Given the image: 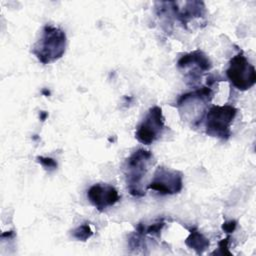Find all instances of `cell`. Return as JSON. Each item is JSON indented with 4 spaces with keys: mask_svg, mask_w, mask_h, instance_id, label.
<instances>
[{
    "mask_svg": "<svg viewBox=\"0 0 256 256\" xmlns=\"http://www.w3.org/2000/svg\"><path fill=\"white\" fill-rule=\"evenodd\" d=\"M213 89L202 86L179 96L176 107L181 119L191 127H196L204 120L213 98Z\"/></svg>",
    "mask_w": 256,
    "mask_h": 256,
    "instance_id": "1",
    "label": "cell"
},
{
    "mask_svg": "<svg viewBox=\"0 0 256 256\" xmlns=\"http://www.w3.org/2000/svg\"><path fill=\"white\" fill-rule=\"evenodd\" d=\"M154 163L150 151L138 149L134 151L124 162L123 174L129 193L134 197L145 195L144 181L150 166Z\"/></svg>",
    "mask_w": 256,
    "mask_h": 256,
    "instance_id": "2",
    "label": "cell"
},
{
    "mask_svg": "<svg viewBox=\"0 0 256 256\" xmlns=\"http://www.w3.org/2000/svg\"><path fill=\"white\" fill-rule=\"evenodd\" d=\"M66 44L67 37L62 29L52 25H45L31 52L41 63L50 64L64 55Z\"/></svg>",
    "mask_w": 256,
    "mask_h": 256,
    "instance_id": "3",
    "label": "cell"
},
{
    "mask_svg": "<svg viewBox=\"0 0 256 256\" xmlns=\"http://www.w3.org/2000/svg\"><path fill=\"white\" fill-rule=\"evenodd\" d=\"M238 110L229 104L210 107L204 117L205 132L208 136L228 140L231 136V124Z\"/></svg>",
    "mask_w": 256,
    "mask_h": 256,
    "instance_id": "4",
    "label": "cell"
},
{
    "mask_svg": "<svg viewBox=\"0 0 256 256\" xmlns=\"http://www.w3.org/2000/svg\"><path fill=\"white\" fill-rule=\"evenodd\" d=\"M226 77L231 85L239 91H246L255 84V68L246 58L243 51H240L230 59L226 69Z\"/></svg>",
    "mask_w": 256,
    "mask_h": 256,
    "instance_id": "5",
    "label": "cell"
},
{
    "mask_svg": "<svg viewBox=\"0 0 256 256\" xmlns=\"http://www.w3.org/2000/svg\"><path fill=\"white\" fill-rule=\"evenodd\" d=\"M177 68L189 84L195 85L206 72L210 71L212 63L203 51L197 49L183 54L177 61Z\"/></svg>",
    "mask_w": 256,
    "mask_h": 256,
    "instance_id": "6",
    "label": "cell"
},
{
    "mask_svg": "<svg viewBox=\"0 0 256 256\" xmlns=\"http://www.w3.org/2000/svg\"><path fill=\"white\" fill-rule=\"evenodd\" d=\"M164 129L165 125L162 109L159 106H153L138 124L135 138L144 145H150L161 137Z\"/></svg>",
    "mask_w": 256,
    "mask_h": 256,
    "instance_id": "7",
    "label": "cell"
},
{
    "mask_svg": "<svg viewBox=\"0 0 256 256\" xmlns=\"http://www.w3.org/2000/svg\"><path fill=\"white\" fill-rule=\"evenodd\" d=\"M183 188V174L165 166H158L147 189L154 190L161 195H173Z\"/></svg>",
    "mask_w": 256,
    "mask_h": 256,
    "instance_id": "8",
    "label": "cell"
},
{
    "mask_svg": "<svg viewBox=\"0 0 256 256\" xmlns=\"http://www.w3.org/2000/svg\"><path fill=\"white\" fill-rule=\"evenodd\" d=\"M169 13L179 21L184 28L194 19L203 18L206 15V7L203 1H170L167 2Z\"/></svg>",
    "mask_w": 256,
    "mask_h": 256,
    "instance_id": "9",
    "label": "cell"
},
{
    "mask_svg": "<svg viewBox=\"0 0 256 256\" xmlns=\"http://www.w3.org/2000/svg\"><path fill=\"white\" fill-rule=\"evenodd\" d=\"M87 198L99 212H103L116 204L120 196L114 186L106 183H98L88 189Z\"/></svg>",
    "mask_w": 256,
    "mask_h": 256,
    "instance_id": "10",
    "label": "cell"
},
{
    "mask_svg": "<svg viewBox=\"0 0 256 256\" xmlns=\"http://www.w3.org/2000/svg\"><path fill=\"white\" fill-rule=\"evenodd\" d=\"M189 231V236L185 240L186 246L194 250L198 255L204 253L210 245L209 239H207L196 227H192Z\"/></svg>",
    "mask_w": 256,
    "mask_h": 256,
    "instance_id": "11",
    "label": "cell"
},
{
    "mask_svg": "<svg viewBox=\"0 0 256 256\" xmlns=\"http://www.w3.org/2000/svg\"><path fill=\"white\" fill-rule=\"evenodd\" d=\"M93 235V231L89 223H83L72 230V237L78 241H86Z\"/></svg>",
    "mask_w": 256,
    "mask_h": 256,
    "instance_id": "12",
    "label": "cell"
},
{
    "mask_svg": "<svg viewBox=\"0 0 256 256\" xmlns=\"http://www.w3.org/2000/svg\"><path fill=\"white\" fill-rule=\"evenodd\" d=\"M166 223L163 219L158 220L157 222L149 225V226H144V234L145 235H151L154 236L156 238H160L161 235V231L163 230V228L165 227Z\"/></svg>",
    "mask_w": 256,
    "mask_h": 256,
    "instance_id": "13",
    "label": "cell"
},
{
    "mask_svg": "<svg viewBox=\"0 0 256 256\" xmlns=\"http://www.w3.org/2000/svg\"><path fill=\"white\" fill-rule=\"evenodd\" d=\"M36 159H37V162L40 163L41 166H42L45 170H47V171H49V172L54 171V170L57 168V162H56V160H54V159L51 158V157L38 156Z\"/></svg>",
    "mask_w": 256,
    "mask_h": 256,
    "instance_id": "14",
    "label": "cell"
},
{
    "mask_svg": "<svg viewBox=\"0 0 256 256\" xmlns=\"http://www.w3.org/2000/svg\"><path fill=\"white\" fill-rule=\"evenodd\" d=\"M229 240H230V236H227L225 239H222L221 241L218 242V251L214 252L217 254H221V255H231V252L228 249V245H229ZM212 253V254H214Z\"/></svg>",
    "mask_w": 256,
    "mask_h": 256,
    "instance_id": "15",
    "label": "cell"
},
{
    "mask_svg": "<svg viewBox=\"0 0 256 256\" xmlns=\"http://www.w3.org/2000/svg\"><path fill=\"white\" fill-rule=\"evenodd\" d=\"M236 227H237V221L236 220H228V221H225L222 224V230L227 234L234 232Z\"/></svg>",
    "mask_w": 256,
    "mask_h": 256,
    "instance_id": "16",
    "label": "cell"
},
{
    "mask_svg": "<svg viewBox=\"0 0 256 256\" xmlns=\"http://www.w3.org/2000/svg\"><path fill=\"white\" fill-rule=\"evenodd\" d=\"M40 115H41V120H42V121H44L45 118L48 116V114H47L46 112H44V111H41V112H40Z\"/></svg>",
    "mask_w": 256,
    "mask_h": 256,
    "instance_id": "17",
    "label": "cell"
}]
</instances>
